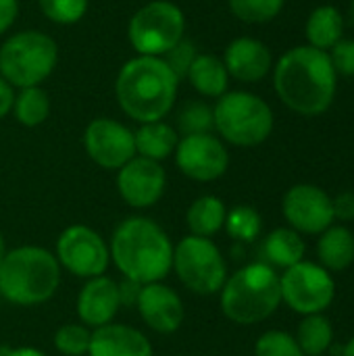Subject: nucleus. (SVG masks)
I'll use <instances>...</instances> for the list:
<instances>
[{
    "instance_id": "e433bc0d",
    "label": "nucleus",
    "mask_w": 354,
    "mask_h": 356,
    "mask_svg": "<svg viewBox=\"0 0 354 356\" xmlns=\"http://www.w3.org/2000/svg\"><path fill=\"white\" fill-rule=\"evenodd\" d=\"M19 15V0H0V35L8 31Z\"/></svg>"
},
{
    "instance_id": "7c9ffc66",
    "label": "nucleus",
    "mask_w": 354,
    "mask_h": 356,
    "mask_svg": "<svg viewBox=\"0 0 354 356\" xmlns=\"http://www.w3.org/2000/svg\"><path fill=\"white\" fill-rule=\"evenodd\" d=\"M90 340H92V332L83 323H65L54 334V346L65 356L88 355Z\"/></svg>"
},
{
    "instance_id": "bb28decb",
    "label": "nucleus",
    "mask_w": 354,
    "mask_h": 356,
    "mask_svg": "<svg viewBox=\"0 0 354 356\" xmlns=\"http://www.w3.org/2000/svg\"><path fill=\"white\" fill-rule=\"evenodd\" d=\"M10 113L21 125L38 127L50 115V96L42 86L21 88L19 92H15V102Z\"/></svg>"
},
{
    "instance_id": "f03ea898",
    "label": "nucleus",
    "mask_w": 354,
    "mask_h": 356,
    "mask_svg": "<svg viewBox=\"0 0 354 356\" xmlns=\"http://www.w3.org/2000/svg\"><path fill=\"white\" fill-rule=\"evenodd\" d=\"M179 90L177 75L159 56L129 58L115 81V96L121 111L138 121H163L175 106Z\"/></svg>"
},
{
    "instance_id": "ea45409f",
    "label": "nucleus",
    "mask_w": 354,
    "mask_h": 356,
    "mask_svg": "<svg viewBox=\"0 0 354 356\" xmlns=\"http://www.w3.org/2000/svg\"><path fill=\"white\" fill-rule=\"evenodd\" d=\"M340 356H354V336L346 342V346L342 348V355Z\"/></svg>"
},
{
    "instance_id": "cd10ccee",
    "label": "nucleus",
    "mask_w": 354,
    "mask_h": 356,
    "mask_svg": "<svg viewBox=\"0 0 354 356\" xmlns=\"http://www.w3.org/2000/svg\"><path fill=\"white\" fill-rule=\"evenodd\" d=\"M223 227L227 229L230 238H234L238 242H252L259 238V234L263 229V219L255 207L238 204L232 211H227Z\"/></svg>"
},
{
    "instance_id": "5701e85b",
    "label": "nucleus",
    "mask_w": 354,
    "mask_h": 356,
    "mask_svg": "<svg viewBox=\"0 0 354 356\" xmlns=\"http://www.w3.org/2000/svg\"><path fill=\"white\" fill-rule=\"evenodd\" d=\"M317 257L323 269L346 271L354 263V234L346 225H332L319 234Z\"/></svg>"
},
{
    "instance_id": "393cba45",
    "label": "nucleus",
    "mask_w": 354,
    "mask_h": 356,
    "mask_svg": "<svg viewBox=\"0 0 354 356\" xmlns=\"http://www.w3.org/2000/svg\"><path fill=\"white\" fill-rule=\"evenodd\" d=\"M225 215H227V209H225L223 200L207 194V196L196 198L190 204V209L186 213V223H188L192 236L213 238L215 234H219L223 229Z\"/></svg>"
},
{
    "instance_id": "2f4dec72",
    "label": "nucleus",
    "mask_w": 354,
    "mask_h": 356,
    "mask_svg": "<svg viewBox=\"0 0 354 356\" xmlns=\"http://www.w3.org/2000/svg\"><path fill=\"white\" fill-rule=\"evenodd\" d=\"M46 19L58 25H73L88 13L90 0H38Z\"/></svg>"
},
{
    "instance_id": "7ed1b4c3",
    "label": "nucleus",
    "mask_w": 354,
    "mask_h": 356,
    "mask_svg": "<svg viewBox=\"0 0 354 356\" xmlns=\"http://www.w3.org/2000/svg\"><path fill=\"white\" fill-rule=\"evenodd\" d=\"M111 259L117 269L140 286L167 277L173 263V244L167 232L148 217H127L111 238Z\"/></svg>"
},
{
    "instance_id": "37998d69",
    "label": "nucleus",
    "mask_w": 354,
    "mask_h": 356,
    "mask_svg": "<svg viewBox=\"0 0 354 356\" xmlns=\"http://www.w3.org/2000/svg\"><path fill=\"white\" fill-rule=\"evenodd\" d=\"M321 356H325V355H321ZM328 356H330V355H328Z\"/></svg>"
},
{
    "instance_id": "4be33fe9",
    "label": "nucleus",
    "mask_w": 354,
    "mask_h": 356,
    "mask_svg": "<svg viewBox=\"0 0 354 356\" xmlns=\"http://www.w3.org/2000/svg\"><path fill=\"white\" fill-rule=\"evenodd\" d=\"M186 79L190 86L204 98H221L230 86V73L223 60L215 54H196L194 63L188 69Z\"/></svg>"
},
{
    "instance_id": "6ab92c4d",
    "label": "nucleus",
    "mask_w": 354,
    "mask_h": 356,
    "mask_svg": "<svg viewBox=\"0 0 354 356\" xmlns=\"http://www.w3.org/2000/svg\"><path fill=\"white\" fill-rule=\"evenodd\" d=\"M88 356H152V344L136 327L108 323L92 332Z\"/></svg>"
},
{
    "instance_id": "f704fd0d",
    "label": "nucleus",
    "mask_w": 354,
    "mask_h": 356,
    "mask_svg": "<svg viewBox=\"0 0 354 356\" xmlns=\"http://www.w3.org/2000/svg\"><path fill=\"white\" fill-rule=\"evenodd\" d=\"M330 60L336 69L338 75L354 77V40L353 38H342L330 52Z\"/></svg>"
},
{
    "instance_id": "4468645a",
    "label": "nucleus",
    "mask_w": 354,
    "mask_h": 356,
    "mask_svg": "<svg viewBox=\"0 0 354 356\" xmlns=\"http://www.w3.org/2000/svg\"><path fill=\"white\" fill-rule=\"evenodd\" d=\"M83 146L88 156L102 169L119 171L127 161L136 156L134 131L108 117L90 121L83 134Z\"/></svg>"
},
{
    "instance_id": "aec40b11",
    "label": "nucleus",
    "mask_w": 354,
    "mask_h": 356,
    "mask_svg": "<svg viewBox=\"0 0 354 356\" xmlns=\"http://www.w3.org/2000/svg\"><path fill=\"white\" fill-rule=\"evenodd\" d=\"M305 35H307L309 46L330 52L344 38L342 13L332 4H321L313 8L305 23Z\"/></svg>"
},
{
    "instance_id": "1a4fd4ad",
    "label": "nucleus",
    "mask_w": 354,
    "mask_h": 356,
    "mask_svg": "<svg viewBox=\"0 0 354 356\" xmlns=\"http://www.w3.org/2000/svg\"><path fill=\"white\" fill-rule=\"evenodd\" d=\"M171 269L179 282L194 294L213 296L221 292L227 280V265L219 246L211 238L186 236L173 248Z\"/></svg>"
},
{
    "instance_id": "9d476101",
    "label": "nucleus",
    "mask_w": 354,
    "mask_h": 356,
    "mask_svg": "<svg viewBox=\"0 0 354 356\" xmlns=\"http://www.w3.org/2000/svg\"><path fill=\"white\" fill-rule=\"evenodd\" d=\"M280 288L282 302L303 317L328 311L336 298V282L332 273L311 261H300L284 269L280 275Z\"/></svg>"
},
{
    "instance_id": "a211bd4d",
    "label": "nucleus",
    "mask_w": 354,
    "mask_h": 356,
    "mask_svg": "<svg viewBox=\"0 0 354 356\" xmlns=\"http://www.w3.org/2000/svg\"><path fill=\"white\" fill-rule=\"evenodd\" d=\"M121 307V292L115 280L106 275L92 277L77 296V315L86 327L98 330L113 323Z\"/></svg>"
},
{
    "instance_id": "f3484780",
    "label": "nucleus",
    "mask_w": 354,
    "mask_h": 356,
    "mask_svg": "<svg viewBox=\"0 0 354 356\" xmlns=\"http://www.w3.org/2000/svg\"><path fill=\"white\" fill-rule=\"evenodd\" d=\"M221 60L230 77L242 83H257L273 71V54L269 46L250 35L232 40Z\"/></svg>"
},
{
    "instance_id": "b1692460",
    "label": "nucleus",
    "mask_w": 354,
    "mask_h": 356,
    "mask_svg": "<svg viewBox=\"0 0 354 356\" xmlns=\"http://www.w3.org/2000/svg\"><path fill=\"white\" fill-rule=\"evenodd\" d=\"M305 252H307V244L303 236L292 227H277L263 242V254L267 259V265L271 267L288 269L305 261Z\"/></svg>"
},
{
    "instance_id": "423d86ee",
    "label": "nucleus",
    "mask_w": 354,
    "mask_h": 356,
    "mask_svg": "<svg viewBox=\"0 0 354 356\" xmlns=\"http://www.w3.org/2000/svg\"><path fill=\"white\" fill-rule=\"evenodd\" d=\"M213 117L221 140L240 148H255L263 144L275 125V117L267 100L246 90H227L217 98Z\"/></svg>"
},
{
    "instance_id": "f257e3e1",
    "label": "nucleus",
    "mask_w": 354,
    "mask_h": 356,
    "mask_svg": "<svg viewBox=\"0 0 354 356\" xmlns=\"http://www.w3.org/2000/svg\"><path fill=\"white\" fill-rule=\"evenodd\" d=\"M273 90L296 115L319 117L336 100L338 73L328 52L309 44L294 46L273 63Z\"/></svg>"
},
{
    "instance_id": "ddd939ff",
    "label": "nucleus",
    "mask_w": 354,
    "mask_h": 356,
    "mask_svg": "<svg viewBox=\"0 0 354 356\" xmlns=\"http://www.w3.org/2000/svg\"><path fill=\"white\" fill-rule=\"evenodd\" d=\"M173 154L177 169L194 181H215L230 167V152L213 134L179 136Z\"/></svg>"
},
{
    "instance_id": "c85d7f7f",
    "label": "nucleus",
    "mask_w": 354,
    "mask_h": 356,
    "mask_svg": "<svg viewBox=\"0 0 354 356\" xmlns=\"http://www.w3.org/2000/svg\"><path fill=\"white\" fill-rule=\"evenodd\" d=\"M215 129V117L213 106L202 100H190L186 102L177 113V131L182 136H194V134H211Z\"/></svg>"
},
{
    "instance_id": "58836bf2",
    "label": "nucleus",
    "mask_w": 354,
    "mask_h": 356,
    "mask_svg": "<svg viewBox=\"0 0 354 356\" xmlns=\"http://www.w3.org/2000/svg\"><path fill=\"white\" fill-rule=\"evenodd\" d=\"M0 356H46L42 350L38 348H31V346H19V348H13V346H0Z\"/></svg>"
},
{
    "instance_id": "f8f14e48",
    "label": "nucleus",
    "mask_w": 354,
    "mask_h": 356,
    "mask_svg": "<svg viewBox=\"0 0 354 356\" xmlns=\"http://www.w3.org/2000/svg\"><path fill=\"white\" fill-rule=\"evenodd\" d=\"M282 213L288 221V227L300 236H319L334 225V207L332 196L313 184L292 186L282 200Z\"/></svg>"
},
{
    "instance_id": "dca6fc26",
    "label": "nucleus",
    "mask_w": 354,
    "mask_h": 356,
    "mask_svg": "<svg viewBox=\"0 0 354 356\" xmlns=\"http://www.w3.org/2000/svg\"><path fill=\"white\" fill-rule=\"evenodd\" d=\"M136 307L142 321L156 334L177 332L186 317V309L179 294L161 282L142 286Z\"/></svg>"
},
{
    "instance_id": "412c9836",
    "label": "nucleus",
    "mask_w": 354,
    "mask_h": 356,
    "mask_svg": "<svg viewBox=\"0 0 354 356\" xmlns=\"http://www.w3.org/2000/svg\"><path fill=\"white\" fill-rule=\"evenodd\" d=\"M134 142H136V154L163 163L169 159L179 142V134L175 127L163 121H152V123H140V127L134 131Z\"/></svg>"
},
{
    "instance_id": "c756f323",
    "label": "nucleus",
    "mask_w": 354,
    "mask_h": 356,
    "mask_svg": "<svg viewBox=\"0 0 354 356\" xmlns=\"http://www.w3.org/2000/svg\"><path fill=\"white\" fill-rule=\"evenodd\" d=\"M284 4L286 0H227L232 15L252 25L273 21L282 13Z\"/></svg>"
},
{
    "instance_id": "79ce46f5",
    "label": "nucleus",
    "mask_w": 354,
    "mask_h": 356,
    "mask_svg": "<svg viewBox=\"0 0 354 356\" xmlns=\"http://www.w3.org/2000/svg\"><path fill=\"white\" fill-rule=\"evenodd\" d=\"M0 302H2V296H0Z\"/></svg>"
},
{
    "instance_id": "0eeeda50",
    "label": "nucleus",
    "mask_w": 354,
    "mask_h": 356,
    "mask_svg": "<svg viewBox=\"0 0 354 356\" xmlns=\"http://www.w3.org/2000/svg\"><path fill=\"white\" fill-rule=\"evenodd\" d=\"M58 60L56 42L35 29H25L6 38L0 46V77L15 90L42 86Z\"/></svg>"
},
{
    "instance_id": "2eb2a0df",
    "label": "nucleus",
    "mask_w": 354,
    "mask_h": 356,
    "mask_svg": "<svg viewBox=\"0 0 354 356\" xmlns=\"http://www.w3.org/2000/svg\"><path fill=\"white\" fill-rule=\"evenodd\" d=\"M167 173L161 163L134 156L117 173V190L121 198L134 209H148L156 204L165 192Z\"/></svg>"
},
{
    "instance_id": "9b49d317",
    "label": "nucleus",
    "mask_w": 354,
    "mask_h": 356,
    "mask_svg": "<svg viewBox=\"0 0 354 356\" xmlns=\"http://www.w3.org/2000/svg\"><path fill=\"white\" fill-rule=\"evenodd\" d=\"M56 261L75 277L92 280L104 275L111 263V250L88 225H69L56 240Z\"/></svg>"
},
{
    "instance_id": "20e7f679",
    "label": "nucleus",
    "mask_w": 354,
    "mask_h": 356,
    "mask_svg": "<svg viewBox=\"0 0 354 356\" xmlns=\"http://www.w3.org/2000/svg\"><path fill=\"white\" fill-rule=\"evenodd\" d=\"M61 284L56 257L42 246H19L6 250L0 263V296L19 307L50 300Z\"/></svg>"
},
{
    "instance_id": "6e6552de",
    "label": "nucleus",
    "mask_w": 354,
    "mask_h": 356,
    "mask_svg": "<svg viewBox=\"0 0 354 356\" xmlns=\"http://www.w3.org/2000/svg\"><path fill=\"white\" fill-rule=\"evenodd\" d=\"M186 38V15L169 0H152L138 8L127 23V40L140 56L163 58Z\"/></svg>"
},
{
    "instance_id": "a19ab883",
    "label": "nucleus",
    "mask_w": 354,
    "mask_h": 356,
    "mask_svg": "<svg viewBox=\"0 0 354 356\" xmlns=\"http://www.w3.org/2000/svg\"><path fill=\"white\" fill-rule=\"evenodd\" d=\"M4 254H6V244H4V236H2V232H0V263H2V259H4Z\"/></svg>"
},
{
    "instance_id": "4c0bfd02",
    "label": "nucleus",
    "mask_w": 354,
    "mask_h": 356,
    "mask_svg": "<svg viewBox=\"0 0 354 356\" xmlns=\"http://www.w3.org/2000/svg\"><path fill=\"white\" fill-rule=\"evenodd\" d=\"M13 102H15V88L0 77V119L13 111Z\"/></svg>"
},
{
    "instance_id": "a878e982",
    "label": "nucleus",
    "mask_w": 354,
    "mask_h": 356,
    "mask_svg": "<svg viewBox=\"0 0 354 356\" xmlns=\"http://www.w3.org/2000/svg\"><path fill=\"white\" fill-rule=\"evenodd\" d=\"M294 338L305 356L328 355L334 346V325L323 313L307 315L298 323Z\"/></svg>"
},
{
    "instance_id": "473e14b6",
    "label": "nucleus",
    "mask_w": 354,
    "mask_h": 356,
    "mask_svg": "<svg viewBox=\"0 0 354 356\" xmlns=\"http://www.w3.org/2000/svg\"><path fill=\"white\" fill-rule=\"evenodd\" d=\"M255 356H305L296 338L282 330H269L265 332L257 344H255Z\"/></svg>"
},
{
    "instance_id": "72a5a7b5",
    "label": "nucleus",
    "mask_w": 354,
    "mask_h": 356,
    "mask_svg": "<svg viewBox=\"0 0 354 356\" xmlns=\"http://www.w3.org/2000/svg\"><path fill=\"white\" fill-rule=\"evenodd\" d=\"M196 54H198V50H196L194 42L188 40V38H184L182 42H177V44L163 56V60L169 65V69H171V71L177 75V79L182 81V79L188 75V69H190V65L194 63Z\"/></svg>"
},
{
    "instance_id": "39448f33",
    "label": "nucleus",
    "mask_w": 354,
    "mask_h": 356,
    "mask_svg": "<svg viewBox=\"0 0 354 356\" xmlns=\"http://www.w3.org/2000/svg\"><path fill=\"white\" fill-rule=\"evenodd\" d=\"M282 305L280 275L267 263H248L230 275L221 288V311L238 325L269 319Z\"/></svg>"
},
{
    "instance_id": "c9c22d12",
    "label": "nucleus",
    "mask_w": 354,
    "mask_h": 356,
    "mask_svg": "<svg viewBox=\"0 0 354 356\" xmlns=\"http://www.w3.org/2000/svg\"><path fill=\"white\" fill-rule=\"evenodd\" d=\"M332 207H334V219L348 223L354 221V192H340L338 196L332 198Z\"/></svg>"
}]
</instances>
